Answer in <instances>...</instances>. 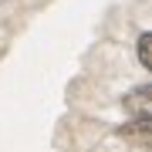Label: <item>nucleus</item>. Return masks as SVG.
Returning <instances> with one entry per match:
<instances>
[{"label": "nucleus", "mask_w": 152, "mask_h": 152, "mask_svg": "<svg viewBox=\"0 0 152 152\" xmlns=\"http://www.w3.org/2000/svg\"><path fill=\"white\" fill-rule=\"evenodd\" d=\"M139 61H142V68H152V34L139 37Z\"/></svg>", "instance_id": "f03ea898"}, {"label": "nucleus", "mask_w": 152, "mask_h": 152, "mask_svg": "<svg viewBox=\"0 0 152 152\" xmlns=\"http://www.w3.org/2000/svg\"><path fill=\"white\" fill-rule=\"evenodd\" d=\"M125 112L132 115V122H149L152 115V88H135L132 95H125Z\"/></svg>", "instance_id": "f257e3e1"}]
</instances>
